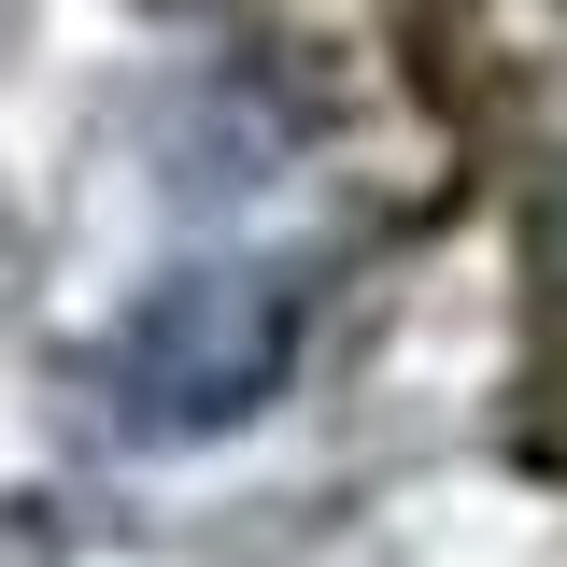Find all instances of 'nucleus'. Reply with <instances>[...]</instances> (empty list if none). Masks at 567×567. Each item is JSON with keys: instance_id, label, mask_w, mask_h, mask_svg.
<instances>
[{"instance_id": "1", "label": "nucleus", "mask_w": 567, "mask_h": 567, "mask_svg": "<svg viewBox=\"0 0 567 567\" xmlns=\"http://www.w3.org/2000/svg\"><path fill=\"white\" fill-rule=\"evenodd\" d=\"M298 369V270H171L142 284V312L85 354L100 425L171 454V440H227L256 425Z\"/></svg>"}]
</instances>
